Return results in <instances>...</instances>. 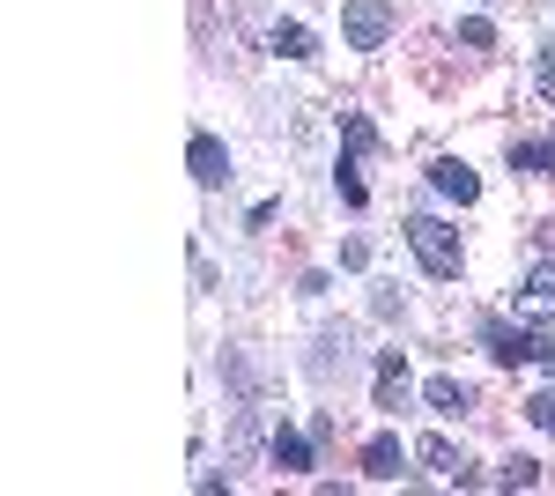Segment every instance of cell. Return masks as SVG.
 I'll use <instances>...</instances> for the list:
<instances>
[{
    "mask_svg": "<svg viewBox=\"0 0 555 496\" xmlns=\"http://www.w3.org/2000/svg\"><path fill=\"white\" fill-rule=\"evenodd\" d=\"M481 348L496 356V364H541V371L555 378V341L548 333H533V327H504V319H481Z\"/></svg>",
    "mask_w": 555,
    "mask_h": 496,
    "instance_id": "obj_1",
    "label": "cell"
},
{
    "mask_svg": "<svg viewBox=\"0 0 555 496\" xmlns=\"http://www.w3.org/2000/svg\"><path fill=\"white\" fill-rule=\"evenodd\" d=\"M408 245L423 259V275H437V282L460 275V230H444L437 215H415V222H408Z\"/></svg>",
    "mask_w": 555,
    "mask_h": 496,
    "instance_id": "obj_2",
    "label": "cell"
},
{
    "mask_svg": "<svg viewBox=\"0 0 555 496\" xmlns=\"http://www.w3.org/2000/svg\"><path fill=\"white\" fill-rule=\"evenodd\" d=\"M341 38L356 44V52H378V44L392 38V0H348L341 8Z\"/></svg>",
    "mask_w": 555,
    "mask_h": 496,
    "instance_id": "obj_3",
    "label": "cell"
},
{
    "mask_svg": "<svg viewBox=\"0 0 555 496\" xmlns=\"http://www.w3.org/2000/svg\"><path fill=\"white\" fill-rule=\"evenodd\" d=\"M518 319H555V259L526 267V282H518Z\"/></svg>",
    "mask_w": 555,
    "mask_h": 496,
    "instance_id": "obj_4",
    "label": "cell"
},
{
    "mask_svg": "<svg viewBox=\"0 0 555 496\" xmlns=\"http://www.w3.org/2000/svg\"><path fill=\"white\" fill-rule=\"evenodd\" d=\"M415 459H423V467L437 474V482H460V489L474 482V474H467V453H460L452 437H423V445H415Z\"/></svg>",
    "mask_w": 555,
    "mask_h": 496,
    "instance_id": "obj_5",
    "label": "cell"
},
{
    "mask_svg": "<svg viewBox=\"0 0 555 496\" xmlns=\"http://www.w3.org/2000/svg\"><path fill=\"white\" fill-rule=\"evenodd\" d=\"M185 164H193V178H201V186H222V178H230V149H222V141H215V133H193V141H185Z\"/></svg>",
    "mask_w": 555,
    "mask_h": 496,
    "instance_id": "obj_6",
    "label": "cell"
},
{
    "mask_svg": "<svg viewBox=\"0 0 555 496\" xmlns=\"http://www.w3.org/2000/svg\"><path fill=\"white\" fill-rule=\"evenodd\" d=\"M429 186H437L444 201H460V207H467L474 193H481V178H474V170L460 164V156H437V164H429Z\"/></svg>",
    "mask_w": 555,
    "mask_h": 496,
    "instance_id": "obj_7",
    "label": "cell"
},
{
    "mask_svg": "<svg viewBox=\"0 0 555 496\" xmlns=\"http://www.w3.org/2000/svg\"><path fill=\"white\" fill-rule=\"evenodd\" d=\"M267 459H274L282 474H304V467H311V437H304V430H289V422H274V437H267Z\"/></svg>",
    "mask_w": 555,
    "mask_h": 496,
    "instance_id": "obj_8",
    "label": "cell"
},
{
    "mask_svg": "<svg viewBox=\"0 0 555 496\" xmlns=\"http://www.w3.org/2000/svg\"><path fill=\"white\" fill-rule=\"evenodd\" d=\"M408 400V364L400 348H378V408H400Z\"/></svg>",
    "mask_w": 555,
    "mask_h": 496,
    "instance_id": "obj_9",
    "label": "cell"
},
{
    "mask_svg": "<svg viewBox=\"0 0 555 496\" xmlns=\"http://www.w3.org/2000/svg\"><path fill=\"white\" fill-rule=\"evenodd\" d=\"M512 170L518 178H555V141H512Z\"/></svg>",
    "mask_w": 555,
    "mask_h": 496,
    "instance_id": "obj_10",
    "label": "cell"
},
{
    "mask_svg": "<svg viewBox=\"0 0 555 496\" xmlns=\"http://www.w3.org/2000/svg\"><path fill=\"white\" fill-rule=\"evenodd\" d=\"M363 474L371 482H400V437H371L363 445Z\"/></svg>",
    "mask_w": 555,
    "mask_h": 496,
    "instance_id": "obj_11",
    "label": "cell"
},
{
    "mask_svg": "<svg viewBox=\"0 0 555 496\" xmlns=\"http://www.w3.org/2000/svg\"><path fill=\"white\" fill-rule=\"evenodd\" d=\"M423 400H429L437 415H467V408H474V393L460 385V378H429V385H423Z\"/></svg>",
    "mask_w": 555,
    "mask_h": 496,
    "instance_id": "obj_12",
    "label": "cell"
},
{
    "mask_svg": "<svg viewBox=\"0 0 555 496\" xmlns=\"http://www.w3.org/2000/svg\"><path fill=\"white\" fill-rule=\"evenodd\" d=\"M274 52H282V60H319V38H311V30H304V23H274Z\"/></svg>",
    "mask_w": 555,
    "mask_h": 496,
    "instance_id": "obj_13",
    "label": "cell"
},
{
    "mask_svg": "<svg viewBox=\"0 0 555 496\" xmlns=\"http://www.w3.org/2000/svg\"><path fill=\"white\" fill-rule=\"evenodd\" d=\"M341 141H348V164H356V156H371V149H378V126L363 119V112H348V119H341Z\"/></svg>",
    "mask_w": 555,
    "mask_h": 496,
    "instance_id": "obj_14",
    "label": "cell"
},
{
    "mask_svg": "<svg viewBox=\"0 0 555 496\" xmlns=\"http://www.w3.org/2000/svg\"><path fill=\"white\" fill-rule=\"evenodd\" d=\"M334 356H348V333H341V327H334V333H319V356H311V371L326 378V371H334Z\"/></svg>",
    "mask_w": 555,
    "mask_h": 496,
    "instance_id": "obj_15",
    "label": "cell"
},
{
    "mask_svg": "<svg viewBox=\"0 0 555 496\" xmlns=\"http://www.w3.org/2000/svg\"><path fill=\"white\" fill-rule=\"evenodd\" d=\"M460 44L489 52V44H496V23H489V15H467V23H460Z\"/></svg>",
    "mask_w": 555,
    "mask_h": 496,
    "instance_id": "obj_16",
    "label": "cell"
},
{
    "mask_svg": "<svg viewBox=\"0 0 555 496\" xmlns=\"http://www.w3.org/2000/svg\"><path fill=\"white\" fill-rule=\"evenodd\" d=\"M526 422H533L541 437H555V393H533V400H526Z\"/></svg>",
    "mask_w": 555,
    "mask_h": 496,
    "instance_id": "obj_17",
    "label": "cell"
},
{
    "mask_svg": "<svg viewBox=\"0 0 555 496\" xmlns=\"http://www.w3.org/2000/svg\"><path fill=\"white\" fill-rule=\"evenodd\" d=\"M496 482H504V489H533V482H541V467H533V459H504V474H496Z\"/></svg>",
    "mask_w": 555,
    "mask_h": 496,
    "instance_id": "obj_18",
    "label": "cell"
},
{
    "mask_svg": "<svg viewBox=\"0 0 555 496\" xmlns=\"http://www.w3.org/2000/svg\"><path fill=\"white\" fill-rule=\"evenodd\" d=\"M533 82H541V97H548V104H555V44H548V52H541V67H533Z\"/></svg>",
    "mask_w": 555,
    "mask_h": 496,
    "instance_id": "obj_19",
    "label": "cell"
}]
</instances>
